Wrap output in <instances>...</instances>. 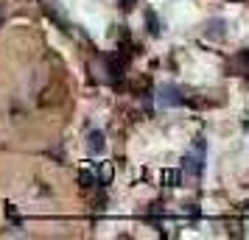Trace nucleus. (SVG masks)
<instances>
[{
	"label": "nucleus",
	"instance_id": "obj_2",
	"mask_svg": "<svg viewBox=\"0 0 249 240\" xmlns=\"http://www.w3.org/2000/svg\"><path fill=\"white\" fill-rule=\"evenodd\" d=\"M92 148H95V151H101V148H104V143H101V134H98V131L92 134Z\"/></svg>",
	"mask_w": 249,
	"mask_h": 240
},
{
	"label": "nucleus",
	"instance_id": "obj_1",
	"mask_svg": "<svg viewBox=\"0 0 249 240\" xmlns=\"http://www.w3.org/2000/svg\"><path fill=\"white\" fill-rule=\"evenodd\" d=\"M202 160H204V143H196L193 151L185 157V168H188L193 176H199V173H202Z\"/></svg>",
	"mask_w": 249,
	"mask_h": 240
}]
</instances>
